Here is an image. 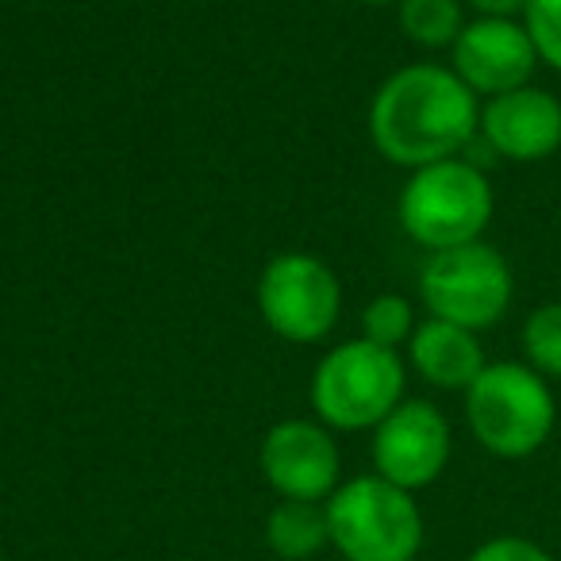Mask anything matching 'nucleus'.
<instances>
[{
    "mask_svg": "<svg viewBox=\"0 0 561 561\" xmlns=\"http://www.w3.org/2000/svg\"><path fill=\"white\" fill-rule=\"evenodd\" d=\"M477 135L507 162H546L561 150V101L535 85L500 93L481 104Z\"/></svg>",
    "mask_w": 561,
    "mask_h": 561,
    "instance_id": "11",
    "label": "nucleus"
},
{
    "mask_svg": "<svg viewBox=\"0 0 561 561\" xmlns=\"http://www.w3.org/2000/svg\"><path fill=\"white\" fill-rule=\"evenodd\" d=\"M358 4H369V9H385V4H400V0H358Z\"/></svg>",
    "mask_w": 561,
    "mask_h": 561,
    "instance_id": "20",
    "label": "nucleus"
},
{
    "mask_svg": "<svg viewBox=\"0 0 561 561\" xmlns=\"http://www.w3.org/2000/svg\"><path fill=\"white\" fill-rule=\"evenodd\" d=\"M331 546L346 561H415L423 550V512L415 492L362 473L328 496Z\"/></svg>",
    "mask_w": 561,
    "mask_h": 561,
    "instance_id": "5",
    "label": "nucleus"
},
{
    "mask_svg": "<svg viewBox=\"0 0 561 561\" xmlns=\"http://www.w3.org/2000/svg\"><path fill=\"white\" fill-rule=\"evenodd\" d=\"M415 328H420V320H415L412 300L400 297V293H381V297H374L362 308V339H369L377 346L400 351L415 335Z\"/></svg>",
    "mask_w": 561,
    "mask_h": 561,
    "instance_id": "16",
    "label": "nucleus"
},
{
    "mask_svg": "<svg viewBox=\"0 0 561 561\" xmlns=\"http://www.w3.org/2000/svg\"><path fill=\"white\" fill-rule=\"evenodd\" d=\"M374 473L400 484L408 492H420L435 484L450 466L454 431L443 408L431 400L404 397L381 423L374 427Z\"/></svg>",
    "mask_w": 561,
    "mask_h": 561,
    "instance_id": "8",
    "label": "nucleus"
},
{
    "mask_svg": "<svg viewBox=\"0 0 561 561\" xmlns=\"http://www.w3.org/2000/svg\"><path fill=\"white\" fill-rule=\"evenodd\" d=\"M523 362L546 381H561V300L538 305L523 323Z\"/></svg>",
    "mask_w": 561,
    "mask_h": 561,
    "instance_id": "15",
    "label": "nucleus"
},
{
    "mask_svg": "<svg viewBox=\"0 0 561 561\" xmlns=\"http://www.w3.org/2000/svg\"><path fill=\"white\" fill-rule=\"evenodd\" d=\"M257 316L285 343L316 346L335 331L343 316V285L323 257L289 250L265 262L257 277Z\"/></svg>",
    "mask_w": 561,
    "mask_h": 561,
    "instance_id": "7",
    "label": "nucleus"
},
{
    "mask_svg": "<svg viewBox=\"0 0 561 561\" xmlns=\"http://www.w3.org/2000/svg\"><path fill=\"white\" fill-rule=\"evenodd\" d=\"M366 124L377 154L412 173L461 158L481 131V101L450 66L412 62L377 85Z\"/></svg>",
    "mask_w": 561,
    "mask_h": 561,
    "instance_id": "1",
    "label": "nucleus"
},
{
    "mask_svg": "<svg viewBox=\"0 0 561 561\" xmlns=\"http://www.w3.org/2000/svg\"><path fill=\"white\" fill-rule=\"evenodd\" d=\"M400 32L423 50H450L466 20V0H400Z\"/></svg>",
    "mask_w": 561,
    "mask_h": 561,
    "instance_id": "14",
    "label": "nucleus"
},
{
    "mask_svg": "<svg viewBox=\"0 0 561 561\" xmlns=\"http://www.w3.org/2000/svg\"><path fill=\"white\" fill-rule=\"evenodd\" d=\"M535 43L523 20H489L473 16L461 27L458 43L450 47V70L477 93V101H492L500 93L530 85L535 78Z\"/></svg>",
    "mask_w": 561,
    "mask_h": 561,
    "instance_id": "10",
    "label": "nucleus"
},
{
    "mask_svg": "<svg viewBox=\"0 0 561 561\" xmlns=\"http://www.w3.org/2000/svg\"><path fill=\"white\" fill-rule=\"evenodd\" d=\"M523 27H527L530 43H535L538 62L561 73V0H527Z\"/></svg>",
    "mask_w": 561,
    "mask_h": 561,
    "instance_id": "17",
    "label": "nucleus"
},
{
    "mask_svg": "<svg viewBox=\"0 0 561 561\" xmlns=\"http://www.w3.org/2000/svg\"><path fill=\"white\" fill-rule=\"evenodd\" d=\"M0 561H4V553H0Z\"/></svg>",
    "mask_w": 561,
    "mask_h": 561,
    "instance_id": "21",
    "label": "nucleus"
},
{
    "mask_svg": "<svg viewBox=\"0 0 561 561\" xmlns=\"http://www.w3.org/2000/svg\"><path fill=\"white\" fill-rule=\"evenodd\" d=\"M466 423L492 458L523 461L553 435L558 400L527 362H489L466 389Z\"/></svg>",
    "mask_w": 561,
    "mask_h": 561,
    "instance_id": "2",
    "label": "nucleus"
},
{
    "mask_svg": "<svg viewBox=\"0 0 561 561\" xmlns=\"http://www.w3.org/2000/svg\"><path fill=\"white\" fill-rule=\"evenodd\" d=\"M496 196L473 162L446 158V162L412 170L397 196V219L404 234L427 254L477 242L492 224Z\"/></svg>",
    "mask_w": 561,
    "mask_h": 561,
    "instance_id": "3",
    "label": "nucleus"
},
{
    "mask_svg": "<svg viewBox=\"0 0 561 561\" xmlns=\"http://www.w3.org/2000/svg\"><path fill=\"white\" fill-rule=\"evenodd\" d=\"M515 297L507 257L489 242H466L427 254L420 270V300L427 316L469 331L496 328Z\"/></svg>",
    "mask_w": 561,
    "mask_h": 561,
    "instance_id": "6",
    "label": "nucleus"
},
{
    "mask_svg": "<svg viewBox=\"0 0 561 561\" xmlns=\"http://www.w3.org/2000/svg\"><path fill=\"white\" fill-rule=\"evenodd\" d=\"M408 366L435 389L466 392L484 374L489 358H484L477 331L427 316V320H420L415 335L408 339Z\"/></svg>",
    "mask_w": 561,
    "mask_h": 561,
    "instance_id": "12",
    "label": "nucleus"
},
{
    "mask_svg": "<svg viewBox=\"0 0 561 561\" xmlns=\"http://www.w3.org/2000/svg\"><path fill=\"white\" fill-rule=\"evenodd\" d=\"M466 561H553V553L523 535H496L477 546Z\"/></svg>",
    "mask_w": 561,
    "mask_h": 561,
    "instance_id": "18",
    "label": "nucleus"
},
{
    "mask_svg": "<svg viewBox=\"0 0 561 561\" xmlns=\"http://www.w3.org/2000/svg\"><path fill=\"white\" fill-rule=\"evenodd\" d=\"M466 9H473V16L489 20H523L527 0H466Z\"/></svg>",
    "mask_w": 561,
    "mask_h": 561,
    "instance_id": "19",
    "label": "nucleus"
},
{
    "mask_svg": "<svg viewBox=\"0 0 561 561\" xmlns=\"http://www.w3.org/2000/svg\"><path fill=\"white\" fill-rule=\"evenodd\" d=\"M257 469L280 500L328 504L343 484V454L335 431L320 420H280L257 446Z\"/></svg>",
    "mask_w": 561,
    "mask_h": 561,
    "instance_id": "9",
    "label": "nucleus"
},
{
    "mask_svg": "<svg viewBox=\"0 0 561 561\" xmlns=\"http://www.w3.org/2000/svg\"><path fill=\"white\" fill-rule=\"evenodd\" d=\"M265 546L285 561L316 558L323 546H331L328 507L308 500H280L265 515Z\"/></svg>",
    "mask_w": 561,
    "mask_h": 561,
    "instance_id": "13",
    "label": "nucleus"
},
{
    "mask_svg": "<svg viewBox=\"0 0 561 561\" xmlns=\"http://www.w3.org/2000/svg\"><path fill=\"white\" fill-rule=\"evenodd\" d=\"M408 366L400 351L369 339L331 346L312 374V412L331 431H374L404 400Z\"/></svg>",
    "mask_w": 561,
    "mask_h": 561,
    "instance_id": "4",
    "label": "nucleus"
}]
</instances>
